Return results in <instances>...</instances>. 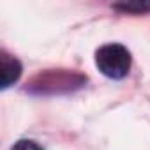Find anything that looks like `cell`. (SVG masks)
Instances as JSON below:
<instances>
[{"label": "cell", "mask_w": 150, "mask_h": 150, "mask_svg": "<svg viewBox=\"0 0 150 150\" xmlns=\"http://www.w3.org/2000/svg\"><path fill=\"white\" fill-rule=\"evenodd\" d=\"M96 65L110 80H122L131 69V53L118 42L104 44L96 51Z\"/></svg>", "instance_id": "1"}, {"label": "cell", "mask_w": 150, "mask_h": 150, "mask_svg": "<svg viewBox=\"0 0 150 150\" xmlns=\"http://www.w3.org/2000/svg\"><path fill=\"white\" fill-rule=\"evenodd\" d=\"M11 150H44L39 143H35L34 139H18Z\"/></svg>", "instance_id": "4"}, {"label": "cell", "mask_w": 150, "mask_h": 150, "mask_svg": "<svg viewBox=\"0 0 150 150\" xmlns=\"http://www.w3.org/2000/svg\"><path fill=\"white\" fill-rule=\"evenodd\" d=\"M0 60H2V83H0V87H2V90H6V88H9L11 85H14L20 80L23 67H21L18 58L7 55L6 51L2 53Z\"/></svg>", "instance_id": "2"}, {"label": "cell", "mask_w": 150, "mask_h": 150, "mask_svg": "<svg viewBox=\"0 0 150 150\" xmlns=\"http://www.w3.org/2000/svg\"><path fill=\"white\" fill-rule=\"evenodd\" d=\"M113 9L122 13H150V2H125V4H115Z\"/></svg>", "instance_id": "3"}]
</instances>
